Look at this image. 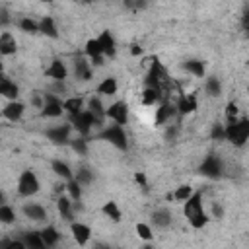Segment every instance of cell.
<instances>
[{
  "mask_svg": "<svg viewBox=\"0 0 249 249\" xmlns=\"http://www.w3.org/2000/svg\"><path fill=\"white\" fill-rule=\"evenodd\" d=\"M56 210H58V214H60L62 220L72 222V218H74V200L68 195H64V193L58 195L56 196Z\"/></svg>",
  "mask_w": 249,
  "mask_h": 249,
  "instance_id": "obj_22",
  "label": "cell"
},
{
  "mask_svg": "<svg viewBox=\"0 0 249 249\" xmlns=\"http://www.w3.org/2000/svg\"><path fill=\"white\" fill-rule=\"evenodd\" d=\"M165 99V93L161 88H152V86H144L140 91V103L144 107H156L160 101Z\"/></svg>",
  "mask_w": 249,
  "mask_h": 249,
  "instance_id": "obj_16",
  "label": "cell"
},
{
  "mask_svg": "<svg viewBox=\"0 0 249 249\" xmlns=\"http://www.w3.org/2000/svg\"><path fill=\"white\" fill-rule=\"evenodd\" d=\"M0 97H6L8 101L19 99V86L14 80H10L6 72H0Z\"/></svg>",
  "mask_w": 249,
  "mask_h": 249,
  "instance_id": "obj_18",
  "label": "cell"
},
{
  "mask_svg": "<svg viewBox=\"0 0 249 249\" xmlns=\"http://www.w3.org/2000/svg\"><path fill=\"white\" fill-rule=\"evenodd\" d=\"M101 212H103L105 218H109V220L115 222V224H119V222L123 220V210H121V206H119L115 200H107V202H103Z\"/></svg>",
  "mask_w": 249,
  "mask_h": 249,
  "instance_id": "obj_28",
  "label": "cell"
},
{
  "mask_svg": "<svg viewBox=\"0 0 249 249\" xmlns=\"http://www.w3.org/2000/svg\"><path fill=\"white\" fill-rule=\"evenodd\" d=\"M51 169H53V173L58 177V179H62V181H70L72 177H74V171H72V167H70V163L68 161H64V160H53L51 161Z\"/></svg>",
  "mask_w": 249,
  "mask_h": 249,
  "instance_id": "obj_27",
  "label": "cell"
},
{
  "mask_svg": "<svg viewBox=\"0 0 249 249\" xmlns=\"http://www.w3.org/2000/svg\"><path fill=\"white\" fill-rule=\"evenodd\" d=\"M187 222H189V226H191L193 230H202V228H206V224L210 222V214H208L206 210H200V212L189 216Z\"/></svg>",
  "mask_w": 249,
  "mask_h": 249,
  "instance_id": "obj_36",
  "label": "cell"
},
{
  "mask_svg": "<svg viewBox=\"0 0 249 249\" xmlns=\"http://www.w3.org/2000/svg\"><path fill=\"white\" fill-rule=\"evenodd\" d=\"M21 212H23V216L27 218V220H31V222H45L47 220V208L43 206V204H39V202H25L23 206H21Z\"/></svg>",
  "mask_w": 249,
  "mask_h": 249,
  "instance_id": "obj_19",
  "label": "cell"
},
{
  "mask_svg": "<svg viewBox=\"0 0 249 249\" xmlns=\"http://www.w3.org/2000/svg\"><path fill=\"white\" fill-rule=\"evenodd\" d=\"M86 109L88 111H91L97 119H103L105 121V105H103V99H101V95H91V97H88V101H86Z\"/></svg>",
  "mask_w": 249,
  "mask_h": 249,
  "instance_id": "obj_31",
  "label": "cell"
},
{
  "mask_svg": "<svg viewBox=\"0 0 249 249\" xmlns=\"http://www.w3.org/2000/svg\"><path fill=\"white\" fill-rule=\"evenodd\" d=\"M76 2H82V4H89L91 0H76Z\"/></svg>",
  "mask_w": 249,
  "mask_h": 249,
  "instance_id": "obj_50",
  "label": "cell"
},
{
  "mask_svg": "<svg viewBox=\"0 0 249 249\" xmlns=\"http://www.w3.org/2000/svg\"><path fill=\"white\" fill-rule=\"evenodd\" d=\"M12 23V18H10V12L6 8H0V27H6Z\"/></svg>",
  "mask_w": 249,
  "mask_h": 249,
  "instance_id": "obj_46",
  "label": "cell"
},
{
  "mask_svg": "<svg viewBox=\"0 0 249 249\" xmlns=\"http://www.w3.org/2000/svg\"><path fill=\"white\" fill-rule=\"evenodd\" d=\"M70 124H72V128H74L80 136H88V134L93 130V126H101V124H103V119H97L91 111L82 109L80 113H76V115L70 117Z\"/></svg>",
  "mask_w": 249,
  "mask_h": 249,
  "instance_id": "obj_3",
  "label": "cell"
},
{
  "mask_svg": "<svg viewBox=\"0 0 249 249\" xmlns=\"http://www.w3.org/2000/svg\"><path fill=\"white\" fill-rule=\"evenodd\" d=\"M70 233H72V239L78 245H88L89 239H91V228L86 222H80V220L70 222Z\"/></svg>",
  "mask_w": 249,
  "mask_h": 249,
  "instance_id": "obj_15",
  "label": "cell"
},
{
  "mask_svg": "<svg viewBox=\"0 0 249 249\" xmlns=\"http://www.w3.org/2000/svg\"><path fill=\"white\" fill-rule=\"evenodd\" d=\"M224 171H226L224 161H222V158H220L218 154H214V152L208 154V156L202 160L200 167H198V173L204 175V177H208V179H220V177L224 175Z\"/></svg>",
  "mask_w": 249,
  "mask_h": 249,
  "instance_id": "obj_5",
  "label": "cell"
},
{
  "mask_svg": "<svg viewBox=\"0 0 249 249\" xmlns=\"http://www.w3.org/2000/svg\"><path fill=\"white\" fill-rule=\"evenodd\" d=\"M210 138H212V140H218V142H222V140H224V124H220V123L212 124V130H210Z\"/></svg>",
  "mask_w": 249,
  "mask_h": 249,
  "instance_id": "obj_43",
  "label": "cell"
},
{
  "mask_svg": "<svg viewBox=\"0 0 249 249\" xmlns=\"http://www.w3.org/2000/svg\"><path fill=\"white\" fill-rule=\"evenodd\" d=\"M119 91V80L115 76H107L103 78L97 86H95V93L101 95V97H111Z\"/></svg>",
  "mask_w": 249,
  "mask_h": 249,
  "instance_id": "obj_23",
  "label": "cell"
},
{
  "mask_svg": "<svg viewBox=\"0 0 249 249\" xmlns=\"http://www.w3.org/2000/svg\"><path fill=\"white\" fill-rule=\"evenodd\" d=\"M224 214H226V210H224V206H222L220 202H214V204H212V212H210V218H216V220H222V218H224Z\"/></svg>",
  "mask_w": 249,
  "mask_h": 249,
  "instance_id": "obj_44",
  "label": "cell"
},
{
  "mask_svg": "<svg viewBox=\"0 0 249 249\" xmlns=\"http://www.w3.org/2000/svg\"><path fill=\"white\" fill-rule=\"evenodd\" d=\"M68 74H70V70H68V66L62 58H53L51 64L45 70V76L51 78L53 82H64L68 78Z\"/></svg>",
  "mask_w": 249,
  "mask_h": 249,
  "instance_id": "obj_14",
  "label": "cell"
},
{
  "mask_svg": "<svg viewBox=\"0 0 249 249\" xmlns=\"http://www.w3.org/2000/svg\"><path fill=\"white\" fill-rule=\"evenodd\" d=\"M18 53V41L10 31L0 33V56H12Z\"/></svg>",
  "mask_w": 249,
  "mask_h": 249,
  "instance_id": "obj_24",
  "label": "cell"
},
{
  "mask_svg": "<svg viewBox=\"0 0 249 249\" xmlns=\"http://www.w3.org/2000/svg\"><path fill=\"white\" fill-rule=\"evenodd\" d=\"M204 91H206V95H210V97H220L222 91H224L222 80H220L218 76H208V78L204 80Z\"/></svg>",
  "mask_w": 249,
  "mask_h": 249,
  "instance_id": "obj_32",
  "label": "cell"
},
{
  "mask_svg": "<svg viewBox=\"0 0 249 249\" xmlns=\"http://www.w3.org/2000/svg\"><path fill=\"white\" fill-rule=\"evenodd\" d=\"M72 124L70 123H62V124H54V126H49L45 130L47 138L53 142V144H68V140L72 138Z\"/></svg>",
  "mask_w": 249,
  "mask_h": 249,
  "instance_id": "obj_10",
  "label": "cell"
},
{
  "mask_svg": "<svg viewBox=\"0 0 249 249\" xmlns=\"http://www.w3.org/2000/svg\"><path fill=\"white\" fill-rule=\"evenodd\" d=\"M74 181H78L82 187H88V185H91L93 181H95V173H93V169H89V167H78L76 171H74Z\"/></svg>",
  "mask_w": 249,
  "mask_h": 249,
  "instance_id": "obj_34",
  "label": "cell"
},
{
  "mask_svg": "<svg viewBox=\"0 0 249 249\" xmlns=\"http://www.w3.org/2000/svg\"><path fill=\"white\" fill-rule=\"evenodd\" d=\"M19 239L23 241L25 249H45V243H43L39 231H25V233H21Z\"/></svg>",
  "mask_w": 249,
  "mask_h": 249,
  "instance_id": "obj_33",
  "label": "cell"
},
{
  "mask_svg": "<svg viewBox=\"0 0 249 249\" xmlns=\"http://www.w3.org/2000/svg\"><path fill=\"white\" fill-rule=\"evenodd\" d=\"M183 70H187L189 74H193L195 78H204L206 76V64L198 58H189L183 62Z\"/></svg>",
  "mask_w": 249,
  "mask_h": 249,
  "instance_id": "obj_29",
  "label": "cell"
},
{
  "mask_svg": "<svg viewBox=\"0 0 249 249\" xmlns=\"http://www.w3.org/2000/svg\"><path fill=\"white\" fill-rule=\"evenodd\" d=\"M175 117H179V115H177V109H175V103L163 99V101H160V103L156 105L154 124H156V126H163V124L171 123V119H175Z\"/></svg>",
  "mask_w": 249,
  "mask_h": 249,
  "instance_id": "obj_9",
  "label": "cell"
},
{
  "mask_svg": "<svg viewBox=\"0 0 249 249\" xmlns=\"http://www.w3.org/2000/svg\"><path fill=\"white\" fill-rule=\"evenodd\" d=\"M134 181H136V185H140L142 189H148V177H146L144 171H134Z\"/></svg>",
  "mask_w": 249,
  "mask_h": 249,
  "instance_id": "obj_45",
  "label": "cell"
},
{
  "mask_svg": "<svg viewBox=\"0 0 249 249\" xmlns=\"http://www.w3.org/2000/svg\"><path fill=\"white\" fill-rule=\"evenodd\" d=\"M150 224H152V228L167 230V228H171V224H173V212H171L169 208H165V206L156 208V210H152V214H150Z\"/></svg>",
  "mask_w": 249,
  "mask_h": 249,
  "instance_id": "obj_13",
  "label": "cell"
},
{
  "mask_svg": "<svg viewBox=\"0 0 249 249\" xmlns=\"http://www.w3.org/2000/svg\"><path fill=\"white\" fill-rule=\"evenodd\" d=\"M97 138H99V140L109 142V144H111V146H115L117 150H123V152H126V150H128V136H126V130H124V126H123V124L113 123V124L103 126V128L99 130Z\"/></svg>",
  "mask_w": 249,
  "mask_h": 249,
  "instance_id": "obj_2",
  "label": "cell"
},
{
  "mask_svg": "<svg viewBox=\"0 0 249 249\" xmlns=\"http://www.w3.org/2000/svg\"><path fill=\"white\" fill-rule=\"evenodd\" d=\"M224 117H226V123H231V121L239 119V105L235 101H228L226 109H224Z\"/></svg>",
  "mask_w": 249,
  "mask_h": 249,
  "instance_id": "obj_42",
  "label": "cell"
},
{
  "mask_svg": "<svg viewBox=\"0 0 249 249\" xmlns=\"http://www.w3.org/2000/svg\"><path fill=\"white\" fill-rule=\"evenodd\" d=\"M200 210H204V206H202V191H193V195L187 200H183V214H185V218H189V216H193V214H196Z\"/></svg>",
  "mask_w": 249,
  "mask_h": 249,
  "instance_id": "obj_21",
  "label": "cell"
},
{
  "mask_svg": "<svg viewBox=\"0 0 249 249\" xmlns=\"http://www.w3.org/2000/svg\"><path fill=\"white\" fill-rule=\"evenodd\" d=\"M134 231H136V235H138L142 241H152V239H154V228H152V224H148V222H138V224L134 226Z\"/></svg>",
  "mask_w": 249,
  "mask_h": 249,
  "instance_id": "obj_38",
  "label": "cell"
},
{
  "mask_svg": "<svg viewBox=\"0 0 249 249\" xmlns=\"http://www.w3.org/2000/svg\"><path fill=\"white\" fill-rule=\"evenodd\" d=\"M16 222V210L6 202V204H0V224L4 226H10Z\"/></svg>",
  "mask_w": 249,
  "mask_h": 249,
  "instance_id": "obj_40",
  "label": "cell"
},
{
  "mask_svg": "<svg viewBox=\"0 0 249 249\" xmlns=\"http://www.w3.org/2000/svg\"><path fill=\"white\" fill-rule=\"evenodd\" d=\"M8 202V196H6V193L0 189V204H6Z\"/></svg>",
  "mask_w": 249,
  "mask_h": 249,
  "instance_id": "obj_49",
  "label": "cell"
},
{
  "mask_svg": "<svg viewBox=\"0 0 249 249\" xmlns=\"http://www.w3.org/2000/svg\"><path fill=\"white\" fill-rule=\"evenodd\" d=\"M130 54H132V56H140V54H142V47H140V45H136V43H134V45H130Z\"/></svg>",
  "mask_w": 249,
  "mask_h": 249,
  "instance_id": "obj_48",
  "label": "cell"
},
{
  "mask_svg": "<svg viewBox=\"0 0 249 249\" xmlns=\"http://www.w3.org/2000/svg\"><path fill=\"white\" fill-rule=\"evenodd\" d=\"M18 27H19L23 33H27V35H37V33H39V21L33 19V18H29V16L19 18V19H18Z\"/></svg>",
  "mask_w": 249,
  "mask_h": 249,
  "instance_id": "obj_37",
  "label": "cell"
},
{
  "mask_svg": "<svg viewBox=\"0 0 249 249\" xmlns=\"http://www.w3.org/2000/svg\"><path fill=\"white\" fill-rule=\"evenodd\" d=\"M29 101H31V105H33V107H37V109H41V107H43V95H39V93H33Z\"/></svg>",
  "mask_w": 249,
  "mask_h": 249,
  "instance_id": "obj_47",
  "label": "cell"
},
{
  "mask_svg": "<svg viewBox=\"0 0 249 249\" xmlns=\"http://www.w3.org/2000/svg\"><path fill=\"white\" fill-rule=\"evenodd\" d=\"M68 146L78 154V156H86L88 154V140L86 136H78V138H70Z\"/></svg>",
  "mask_w": 249,
  "mask_h": 249,
  "instance_id": "obj_41",
  "label": "cell"
},
{
  "mask_svg": "<svg viewBox=\"0 0 249 249\" xmlns=\"http://www.w3.org/2000/svg\"><path fill=\"white\" fill-rule=\"evenodd\" d=\"M224 140H228L235 148H243L249 140V119L239 117L231 123H226L224 124Z\"/></svg>",
  "mask_w": 249,
  "mask_h": 249,
  "instance_id": "obj_1",
  "label": "cell"
},
{
  "mask_svg": "<svg viewBox=\"0 0 249 249\" xmlns=\"http://www.w3.org/2000/svg\"><path fill=\"white\" fill-rule=\"evenodd\" d=\"M72 76H74L78 82H89V80L93 78V66L89 64L88 58L78 56V58H74V62H72Z\"/></svg>",
  "mask_w": 249,
  "mask_h": 249,
  "instance_id": "obj_12",
  "label": "cell"
},
{
  "mask_svg": "<svg viewBox=\"0 0 249 249\" xmlns=\"http://www.w3.org/2000/svg\"><path fill=\"white\" fill-rule=\"evenodd\" d=\"M97 41L101 45V51H103L105 58H115L117 56V41H115V37H113V33L109 29L101 31L97 35Z\"/></svg>",
  "mask_w": 249,
  "mask_h": 249,
  "instance_id": "obj_20",
  "label": "cell"
},
{
  "mask_svg": "<svg viewBox=\"0 0 249 249\" xmlns=\"http://www.w3.org/2000/svg\"><path fill=\"white\" fill-rule=\"evenodd\" d=\"M39 233H41V239H43L45 247H54L60 241V231L54 226H45L43 230H39Z\"/></svg>",
  "mask_w": 249,
  "mask_h": 249,
  "instance_id": "obj_30",
  "label": "cell"
},
{
  "mask_svg": "<svg viewBox=\"0 0 249 249\" xmlns=\"http://www.w3.org/2000/svg\"><path fill=\"white\" fill-rule=\"evenodd\" d=\"M82 109H86V99L80 95H72V97H64L62 99V111L68 113V117L80 113Z\"/></svg>",
  "mask_w": 249,
  "mask_h": 249,
  "instance_id": "obj_26",
  "label": "cell"
},
{
  "mask_svg": "<svg viewBox=\"0 0 249 249\" xmlns=\"http://www.w3.org/2000/svg\"><path fill=\"white\" fill-rule=\"evenodd\" d=\"M23 113H25V103L19 101V99H12V101H8V103L4 105V109H2V117H4L6 121H10V123H18V121H21Z\"/></svg>",
  "mask_w": 249,
  "mask_h": 249,
  "instance_id": "obj_17",
  "label": "cell"
},
{
  "mask_svg": "<svg viewBox=\"0 0 249 249\" xmlns=\"http://www.w3.org/2000/svg\"><path fill=\"white\" fill-rule=\"evenodd\" d=\"M16 189H18L19 196L29 198V196H35L41 191V181H39V177L33 169H23L18 177V187Z\"/></svg>",
  "mask_w": 249,
  "mask_h": 249,
  "instance_id": "obj_4",
  "label": "cell"
},
{
  "mask_svg": "<svg viewBox=\"0 0 249 249\" xmlns=\"http://www.w3.org/2000/svg\"><path fill=\"white\" fill-rule=\"evenodd\" d=\"M193 187L191 185H179V187H175V191L173 193H167V200H175V202H183V200H187L191 195H193Z\"/></svg>",
  "mask_w": 249,
  "mask_h": 249,
  "instance_id": "obj_35",
  "label": "cell"
},
{
  "mask_svg": "<svg viewBox=\"0 0 249 249\" xmlns=\"http://www.w3.org/2000/svg\"><path fill=\"white\" fill-rule=\"evenodd\" d=\"M167 80V72L163 68V64L160 60H152L148 72H146V78H144V86H152V88H161L163 89V84Z\"/></svg>",
  "mask_w": 249,
  "mask_h": 249,
  "instance_id": "obj_8",
  "label": "cell"
},
{
  "mask_svg": "<svg viewBox=\"0 0 249 249\" xmlns=\"http://www.w3.org/2000/svg\"><path fill=\"white\" fill-rule=\"evenodd\" d=\"M0 72H4V62L0 60Z\"/></svg>",
  "mask_w": 249,
  "mask_h": 249,
  "instance_id": "obj_51",
  "label": "cell"
},
{
  "mask_svg": "<svg viewBox=\"0 0 249 249\" xmlns=\"http://www.w3.org/2000/svg\"><path fill=\"white\" fill-rule=\"evenodd\" d=\"M82 185L78 183V181H74V177L70 179V181H66V195L74 200V202H78V200H82Z\"/></svg>",
  "mask_w": 249,
  "mask_h": 249,
  "instance_id": "obj_39",
  "label": "cell"
},
{
  "mask_svg": "<svg viewBox=\"0 0 249 249\" xmlns=\"http://www.w3.org/2000/svg\"><path fill=\"white\" fill-rule=\"evenodd\" d=\"M39 2H47V4H51V2H54V0H39Z\"/></svg>",
  "mask_w": 249,
  "mask_h": 249,
  "instance_id": "obj_52",
  "label": "cell"
},
{
  "mask_svg": "<svg viewBox=\"0 0 249 249\" xmlns=\"http://www.w3.org/2000/svg\"><path fill=\"white\" fill-rule=\"evenodd\" d=\"M128 113H130L128 103L123 101V99L113 101L109 107H105V119H109V121H113L117 124H123V126L128 123Z\"/></svg>",
  "mask_w": 249,
  "mask_h": 249,
  "instance_id": "obj_7",
  "label": "cell"
},
{
  "mask_svg": "<svg viewBox=\"0 0 249 249\" xmlns=\"http://www.w3.org/2000/svg\"><path fill=\"white\" fill-rule=\"evenodd\" d=\"M62 97L58 93H45L43 95V107H41V117L45 119H58L62 117Z\"/></svg>",
  "mask_w": 249,
  "mask_h": 249,
  "instance_id": "obj_6",
  "label": "cell"
},
{
  "mask_svg": "<svg viewBox=\"0 0 249 249\" xmlns=\"http://www.w3.org/2000/svg\"><path fill=\"white\" fill-rule=\"evenodd\" d=\"M175 109H177V115L179 117L193 115L198 109V97H196V93H185V91H181L179 97H177V101H175Z\"/></svg>",
  "mask_w": 249,
  "mask_h": 249,
  "instance_id": "obj_11",
  "label": "cell"
},
{
  "mask_svg": "<svg viewBox=\"0 0 249 249\" xmlns=\"http://www.w3.org/2000/svg\"><path fill=\"white\" fill-rule=\"evenodd\" d=\"M39 33H43V35L49 37V39H58V37H60L58 25H56V21H54L53 16H43V18L39 19Z\"/></svg>",
  "mask_w": 249,
  "mask_h": 249,
  "instance_id": "obj_25",
  "label": "cell"
}]
</instances>
